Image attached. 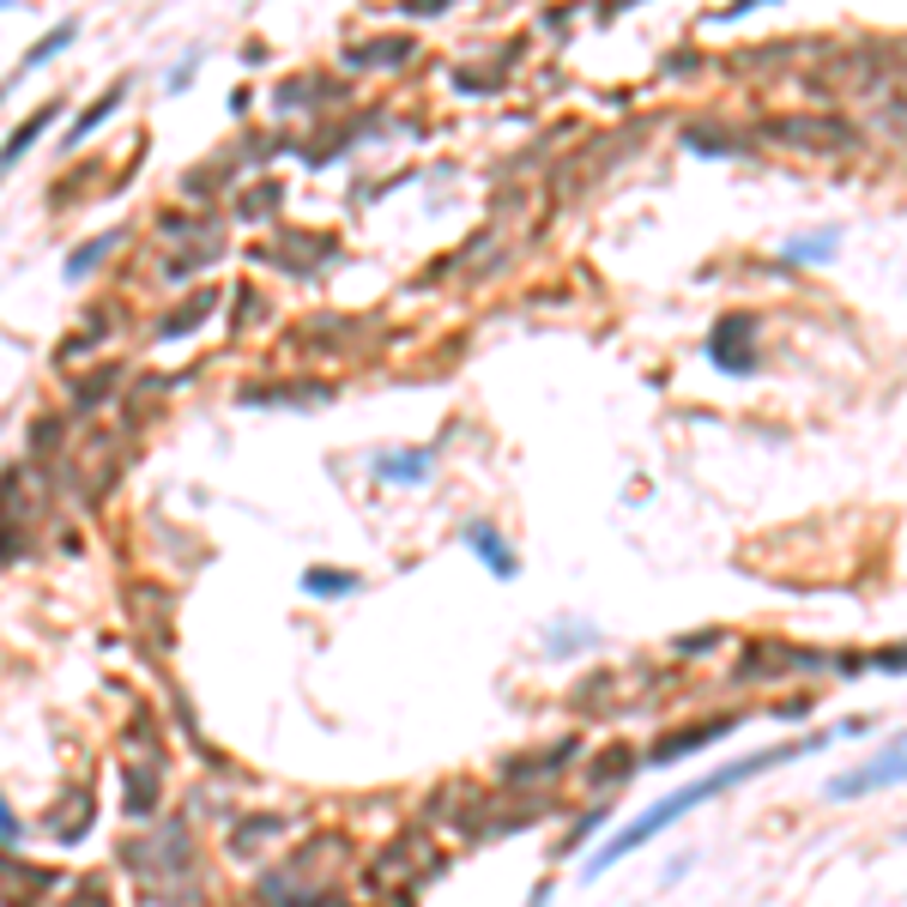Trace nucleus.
<instances>
[{
    "label": "nucleus",
    "mask_w": 907,
    "mask_h": 907,
    "mask_svg": "<svg viewBox=\"0 0 907 907\" xmlns=\"http://www.w3.org/2000/svg\"><path fill=\"white\" fill-rule=\"evenodd\" d=\"M847 732H859V720L853 726H835V732H811V739H799V744H780V751H756V756H739V763H726V768H714V775H702V780H690V787H678L672 799H660L653 811H641L635 823H623L617 835H611L605 847H599L593 859H587V877H599V871H611L617 859H629L635 847H648L660 829H672L678 816H690L696 804H708V799H720L726 787H739V780H756V775H768V768H780V763H792V756H811V751H823V744H835V739H847Z\"/></svg>",
    "instance_id": "obj_1"
},
{
    "label": "nucleus",
    "mask_w": 907,
    "mask_h": 907,
    "mask_svg": "<svg viewBox=\"0 0 907 907\" xmlns=\"http://www.w3.org/2000/svg\"><path fill=\"white\" fill-rule=\"evenodd\" d=\"M883 780H907V739L895 744V751H883L877 763H865V768H853V775L829 780V792H835V799H853V792H865V787H883Z\"/></svg>",
    "instance_id": "obj_2"
},
{
    "label": "nucleus",
    "mask_w": 907,
    "mask_h": 907,
    "mask_svg": "<svg viewBox=\"0 0 907 907\" xmlns=\"http://www.w3.org/2000/svg\"><path fill=\"white\" fill-rule=\"evenodd\" d=\"M739 720H708L702 732H678V739H665V744H653L648 751V763H678V756H690L696 744H714V739H726Z\"/></svg>",
    "instance_id": "obj_3"
},
{
    "label": "nucleus",
    "mask_w": 907,
    "mask_h": 907,
    "mask_svg": "<svg viewBox=\"0 0 907 907\" xmlns=\"http://www.w3.org/2000/svg\"><path fill=\"white\" fill-rule=\"evenodd\" d=\"M116 104H121V85H109V91H104V97H97V104H91V109H85V116H79V128H73V133H67V145H73V140H85V133H91V128H97V121H104V116H109V109H116Z\"/></svg>",
    "instance_id": "obj_4"
},
{
    "label": "nucleus",
    "mask_w": 907,
    "mask_h": 907,
    "mask_svg": "<svg viewBox=\"0 0 907 907\" xmlns=\"http://www.w3.org/2000/svg\"><path fill=\"white\" fill-rule=\"evenodd\" d=\"M303 587H309V593H351V587H357V575H339V569H309V575H303Z\"/></svg>",
    "instance_id": "obj_5"
},
{
    "label": "nucleus",
    "mask_w": 907,
    "mask_h": 907,
    "mask_svg": "<svg viewBox=\"0 0 907 907\" xmlns=\"http://www.w3.org/2000/svg\"><path fill=\"white\" fill-rule=\"evenodd\" d=\"M472 539H479V544H484V563H491V569H496V575H515V557H503V544H496V539H491V532H484V527H472Z\"/></svg>",
    "instance_id": "obj_6"
},
{
    "label": "nucleus",
    "mask_w": 907,
    "mask_h": 907,
    "mask_svg": "<svg viewBox=\"0 0 907 907\" xmlns=\"http://www.w3.org/2000/svg\"><path fill=\"white\" fill-rule=\"evenodd\" d=\"M67 37H73V31H55V37H43V43H37V49H31V55H25V61H19V67H37V61H43V55H55V49H61V43H67Z\"/></svg>",
    "instance_id": "obj_7"
},
{
    "label": "nucleus",
    "mask_w": 907,
    "mask_h": 907,
    "mask_svg": "<svg viewBox=\"0 0 907 907\" xmlns=\"http://www.w3.org/2000/svg\"><path fill=\"white\" fill-rule=\"evenodd\" d=\"M877 665H890V672H907V648H902V653H877Z\"/></svg>",
    "instance_id": "obj_8"
}]
</instances>
